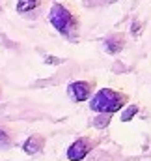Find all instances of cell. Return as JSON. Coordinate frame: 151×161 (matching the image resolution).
<instances>
[{"instance_id":"4","label":"cell","mask_w":151,"mask_h":161,"mask_svg":"<svg viewBox=\"0 0 151 161\" xmlns=\"http://www.w3.org/2000/svg\"><path fill=\"white\" fill-rule=\"evenodd\" d=\"M91 92H93V82H88V80H73L67 84V96L75 103L90 99Z\"/></svg>"},{"instance_id":"5","label":"cell","mask_w":151,"mask_h":161,"mask_svg":"<svg viewBox=\"0 0 151 161\" xmlns=\"http://www.w3.org/2000/svg\"><path fill=\"white\" fill-rule=\"evenodd\" d=\"M43 146H45V137L39 135V133H34V135H30V137L24 141L23 150H24V154L34 156V154H39V152L43 150Z\"/></svg>"},{"instance_id":"2","label":"cell","mask_w":151,"mask_h":161,"mask_svg":"<svg viewBox=\"0 0 151 161\" xmlns=\"http://www.w3.org/2000/svg\"><path fill=\"white\" fill-rule=\"evenodd\" d=\"M49 21L62 36H73L78 26V19H76L75 11L60 2L52 4V8L49 11Z\"/></svg>"},{"instance_id":"1","label":"cell","mask_w":151,"mask_h":161,"mask_svg":"<svg viewBox=\"0 0 151 161\" xmlns=\"http://www.w3.org/2000/svg\"><path fill=\"white\" fill-rule=\"evenodd\" d=\"M127 103V96L114 88H101L90 99V109L97 114H114Z\"/></svg>"},{"instance_id":"10","label":"cell","mask_w":151,"mask_h":161,"mask_svg":"<svg viewBox=\"0 0 151 161\" xmlns=\"http://www.w3.org/2000/svg\"><path fill=\"white\" fill-rule=\"evenodd\" d=\"M0 97H2V90H0Z\"/></svg>"},{"instance_id":"3","label":"cell","mask_w":151,"mask_h":161,"mask_svg":"<svg viewBox=\"0 0 151 161\" xmlns=\"http://www.w3.org/2000/svg\"><path fill=\"white\" fill-rule=\"evenodd\" d=\"M95 146V141L91 137H78L73 144L67 148V159L69 161H82Z\"/></svg>"},{"instance_id":"7","label":"cell","mask_w":151,"mask_h":161,"mask_svg":"<svg viewBox=\"0 0 151 161\" xmlns=\"http://www.w3.org/2000/svg\"><path fill=\"white\" fill-rule=\"evenodd\" d=\"M39 6V0H17V11L19 13H28Z\"/></svg>"},{"instance_id":"8","label":"cell","mask_w":151,"mask_h":161,"mask_svg":"<svg viewBox=\"0 0 151 161\" xmlns=\"http://www.w3.org/2000/svg\"><path fill=\"white\" fill-rule=\"evenodd\" d=\"M136 113H138V107H136V105H129V107L121 113V122H129Z\"/></svg>"},{"instance_id":"6","label":"cell","mask_w":151,"mask_h":161,"mask_svg":"<svg viewBox=\"0 0 151 161\" xmlns=\"http://www.w3.org/2000/svg\"><path fill=\"white\" fill-rule=\"evenodd\" d=\"M121 47H123V40H119L117 36H112V38H108V40L105 41V51H107V53H110V54L119 53V51H121Z\"/></svg>"},{"instance_id":"9","label":"cell","mask_w":151,"mask_h":161,"mask_svg":"<svg viewBox=\"0 0 151 161\" xmlns=\"http://www.w3.org/2000/svg\"><path fill=\"white\" fill-rule=\"evenodd\" d=\"M8 146H11V137L4 127H0V148H8Z\"/></svg>"}]
</instances>
